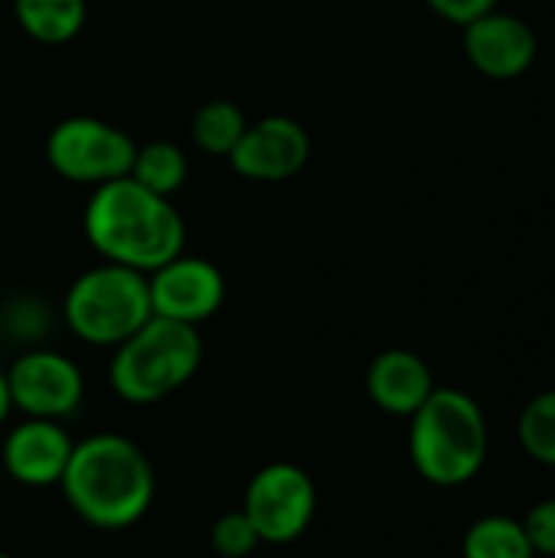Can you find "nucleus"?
<instances>
[{
	"mask_svg": "<svg viewBox=\"0 0 555 558\" xmlns=\"http://www.w3.org/2000/svg\"><path fill=\"white\" fill-rule=\"evenodd\" d=\"M186 154L173 144V141H150L144 147H137L134 163H131V180H137L141 186H147L157 196H173L183 180H186Z\"/></svg>",
	"mask_w": 555,
	"mask_h": 558,
	"instance_id": "17",
	"label": "nucleus"
},
{
	"mask_svg": "<svg viewBox=\"0 0 555 558\" xmlns=\"http://www.w3.org/2000/svg\"><path fill=\"white\" fill-rule=\"evenodd\" d=\"M209 543L216 549V556L222 558H245L255 553V546L262 543L252 520L245 517V510H229L222 513L213 530H209Z\"/></svg>",
	"mask_w": 555,
	"mask_h": 558,
	"instance_id": "19",
	"label": "nucleus"
},
{
	"mask_svg": "<svg viewBox=\"0 0 555 558\" xmlns=\"http://www.w3.org/2000/svg\"><path fill=\"white\" fill-rule=\"evenodd\" d=\"M16 23L26 36L46 46L69 43L85 26V0H13Z\"/></svg>",
	"mask_w": 555,
	"mask_h": 558,
	"instance_id": "14",
	"label": "nucleus"
},
{
	"mask_svg": "<svg viewBox=\"0 0 555 558\" xmlns=\"http://www.w3.org/2000/svg\"><path fill=\"white\" fill-rule=\"evenodd\" d=\"M245 128H249L245 114L239 111V105H232L226 98H213V101L200 105L190 121L193 144L213 157H229L232 147L239 144V137L245 134Z\"/></svg>",
	"mask_w": 555,
	"mask_h": 558,
	"instance_id": "16",
	"label": "nucleus"
},
{
	"mask_svg": "<svg viewBox=\"0 0 555 558\" xmlns=\"http://www.w3.org/2000/svg\"><path fill=\"white\" fill-rule=\"evenodd\" d=\"M75 517L98 530L134 526L154 504V468L124 435H92L79 441L59 481Z\"/></svg>",
	"mask_w": 555,
	"mask_h": 558,
	"instance_id": "2",
	"label": "nucleus"
},
{
	"mask_svg": "<svg viewBox=\"0 0 555 558\" xmlns=\"http://www.w3.org/2000/svg\"><path fill=\"white\" fill-rule=\"evenodd\" d=\"M366 392L379 412L412 418L419 405L435 392V373L412 350H383L366 369Z\"/></svg>",
	"mask_w": 555,
	"mask_h": 558,
	"instance_id": "13",
	"label": "nucleus"
},
{
	"mask_svg": "<svg viewBox=\"0 0 555 558\" xmlns=\"http://www.w3.org/2000/svg\"><path fill=\"white\" fill-rule=\"evenodd\" d=\"M307 157H311L307 131L294 118L268 114L245 128V134L229 154V163L245 180L278 183L301 173Z\"/></svg>",
	"mask_w": 555,
	"mask_h": 558,
	"instance_id": "11",
	"label": "nucleus"
},
{
	"mask_svg": "<svg viewBox=\"0 0 555 558\" xmlns=\"http://www.w3.org/2000/svg\"><path fill=\"white\" fill-rule=\"evenodd\" d=\"M62 317L79 340L92 347H118L154 317L147 275L114 262L88 268L65 291Z\"/></svg>",
	"mask_w": 555,
	"mask_h": 558,
	"instance_id": "5",
	"label": "nucleus"
},
{
	"mask_svg": "<svg viewBox=\"0 0 555 558\" xmlns=\"http://www.w3.org/2000/svg\"><path fill=\"white\" fill-rule=\"evenodd\" d=\"M85 235L105 262L150 275L183 255L186 222L167 196L118 177L95 186L85 206Z\"/></svg>",
	"mask_w": 555,
	"mask_h": 558,
	"instance_id": "1",
	"label": "nucleus"
},
{
	"mask_svg": "<svg viewBox=\"0 0 555 558\" xmlns=\"http://www.w3.org/2000/svg\"><path fill=\"white\" fill-rule=\"evenodd\" d=\"M10 409H13V402H10V389H7V373H0V425L10 415Z\"/></svg>",
	"mask_w": 555,
	"mask_h": 558,
	"instance_id": "22",
	"label": "nucleus"
},
{
	"mask_svg": "<svg viewBox=\"0 0 555 558\" xmlns=\"http://www.w3.org/2000/svg\"><path fill=\"white\" fill-rule=\"evenodd\" d=\"M0 558H13V556H7V553H0Z\"/></svg>",
	"mask_w": 555,
	"mask_h": 558,
	"instance_id": "23",
	"label": "nucleus"
},
{
	"mask_svg": "<svg viewBox=\"0 0 555 558\" xmlns=\"http://www.w3.org/2000/svg\"><path fill=\"white\" fill-rule=\"evenodd\" d=\"M147 291H150L154 317H167L193 327L209 320L226 301L222 271L213 262L193 255H177L157 271H150Z\"/></svg>",
	"mask_w": 555,
	"mask_h": 558,
	"instance_id": "10",
	"label": "nucleus"
},
{
	"mask_svg": "<svg viewBox=\"0 0 555 558\" xmlns=\"http://www.w3.org/2000/svg\"><path fill=\"white\" fill-rule=\"evenodd\" d=\"M432 13H438L442 20L455 23V26H464L491 10L500 7V0H425Z\"/></svg>",
	"mask_w": 555,
	"mask_h": 558,
	"instance_id": "21",
	"label": "nucleus"
},
{
	"mask_svg": "<svg viewBox=\"0 0 555 558\" xmlns=\"http://www.w3.org/2000/svg\"><path fill=\"white\" fill-rule=\"evenodd\" d=\"M461 46L474 72L494 82H514L527 75L540 56L536 29L507 10H491L461 26Z\"/></svg>",
	"mask_w": 555,
	"mask_h": 558,
	"instance_id": "9",
	"label": "nucleus"
},
{
	"mask_svg": "<svg viewBox=\"0 0 555 558\" xmlns=\"http://www.w3.org/2000/svg\"><path fill=\"white\" fill-rule=\"evenodd\" d=\"M72 448L75 445L69 441L59 422L29 418L7 435L3 468L23 487H52L62 481Z\"/></svg>",
	"mask_w": 555,
	"mask_h": 558,
	"instance_id": "12",
	"label": "nucleus"
},
{
	"mask_svg": "<svg viewBox=\"0 0 555 558\" xmlns=\"http://www.w3.org/2000/svg\"><path fill=\"white\" fill-rule=\"evenodd\" d=\"M461 558H536L517 517L487 513L474 520L461 539Z\"/></svg>",
	"mask_w": 555,
	"mask_h": 558,
	"instance_id": "15",
	"label": "nucleus"
},
{
	"mask_svg": "<svg viewBox=\"0 0 555 558\" xmlns=\"http://www.w3.org/2000/svg\"><path fill=\"white\" fill-rule=\"evenodd\" d=\"M7 389L13 409L26 412L29 418H46L59 422L69 418L85 396V379L82 369L49 350H33L23 353L10 369H7Z\"/></svg>",
	"mask_w": 555,
	"mask_h": 558,
	"instance_id": "8",
	"label": "nucleus"
},
{
	"mask_svg": "<svg viewBox=\"0 0 555 558\" xmlns=\"http://www.w3.org/2000/svg\"><path fill=\"white\" fill-rule=\"evenodd\" d=\"M520 523L527 530L533 553L543 558H555V497L536 500Z\"/></svg>",
	"mask_w": 555,
	"mask_h": 558,
	"instance_id": "20",
	"label": "nucleus"
},
{
	"mask_svg": "<svg viewBox=\"0 0 555 558\" xmlns=\"http://www.w3.org/2000/svg\"><path fill=\"white\" fill-rule=\"evenodd\" d=\"M203 363V340L193 324L150 317L114 347L111 389L131 405H150L186 386Z\"/></svg>",
	"mask_w": 555,
	"mask_h": 558,
	"instance_id": "4",
	"label": "nucleus"
},
{
	"mask_svg": "<svg viewBox=\"0 0 555 558\" xmlns=\"http://www.w3.org/2000/svg\"><path fill=\"white\" fill-rule=\"evenodd\" d=\"M134 141L98 118H65L46 137V160L49 167L72 180V183H108L131 173L134 163Z\"/></svg>",
	"mask_w": 555,
	"mask_h": 558,
	"instance_id": "6",
	"label": "nucleus"
},
{
	"mask_svg": "<svg viewBox=\"0 0 555 558\" xmlns=\"http://www.w3.org/2000/svg\"><path fill=\"white\" fill-rule=\"evenodd\" d=\"M491 454V425L481 402L461 389L435 386V392L409 418V461L432 487L471 484Z\"/></svg>",
	"mask_w": 555,
	"mask_h": 558,
	"instance_id": "3",
	"label": "nucleus"
},
{
	"mask_svg": "<svg viewBox=\"0 0 555 558\" xmlns=\"http://www.w3.org/2000/svg\"><path fill=\"white\" fill-rule=\"evenodd\" d=\"M255 533L268 546H288L307 533L317 513V487L298 464H265L245 490L242 504Z\"/></svg>",
	"mask_w": 555,
	"mask_h": 558,
	"instance_id": "7",
	"label": "nucleus"
},
{
	"mask_svg": "<svg viewBox=\"0 0 555 558\" xmlns=\"http://www.w3.org/2000/svg\"><path fill=\"white\" fill-rule=\"evenodd\" d=\"M517 438L533 464L555 471V389L533 396L523 405L517 418Z\"/></svg>",
	"mask_w": 555,
	"mask_h": 558,
	"instance_id": "18",
	"label": "nucleus"
}]
</instances>
